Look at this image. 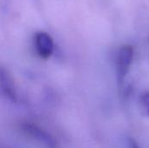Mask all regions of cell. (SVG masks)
Returning a JSON list of instances; mask_svg holds the SVG:
<instances>
[{
  "label": "cell",
  "mask_w": 149,
  "mask_h": 148,
  "mask_svg": "<svg viewBox=\"0 0 149 148\" xmlns=\"http://www.w3.org/2000/svg\"><path fill=\"white\" fill-rule=\"evenodd\" d=\"M134 58V48L131 45L122 46L117 54L116 71L119 84L121 85L128 73L130 65Z\"/></svg>",
  "instance_id": "1"
},
{
  "label": "cell",
  "mask_w": 149,
  "mask_h": 148,
  "mask_svg": "<svg viewBox=\"0 0 149 148\" xmlns=\"http://www.w3.org/2000/svg\"><path fill=\"white\" fill-rule=\"evenodd\" d=\"M37 52L42 58H48L53 51L54 44L52 38L45 32H38L34 38Z\"/></svg>",
  "instance_id": "2"
},
{
  "label": "cell",
  "mask_w": 149,
  "mask_h": 148,
  "mask_svg": "<svg viewBox=\"0 0 149 148\" xmlns=\"http://www.w3.org/2000/svg\"><path fill=\"white\" fill-rule=\"evenodd\" d=\"M141 106L143 113L149 117V92H145L141 98Z\"/></svg>",
  "instance_id": "3"
},
{
  "label": "cell",
  "mask_w": 149,
  "mask_h": 148,
  "mask_svg": "<svg viewBox=\"0 0 149 148\" xmlns=\"http://www.w3.org/2000/svg\"><path fill=\"white\" fill-rule=\"evenodd\" d=\"M127 145H128V148H140L139 146H138V144H137V142L134 140L131 139V138L128 139Z\"/></svg>",
  "instance_id": "4"
}]
</instances>
